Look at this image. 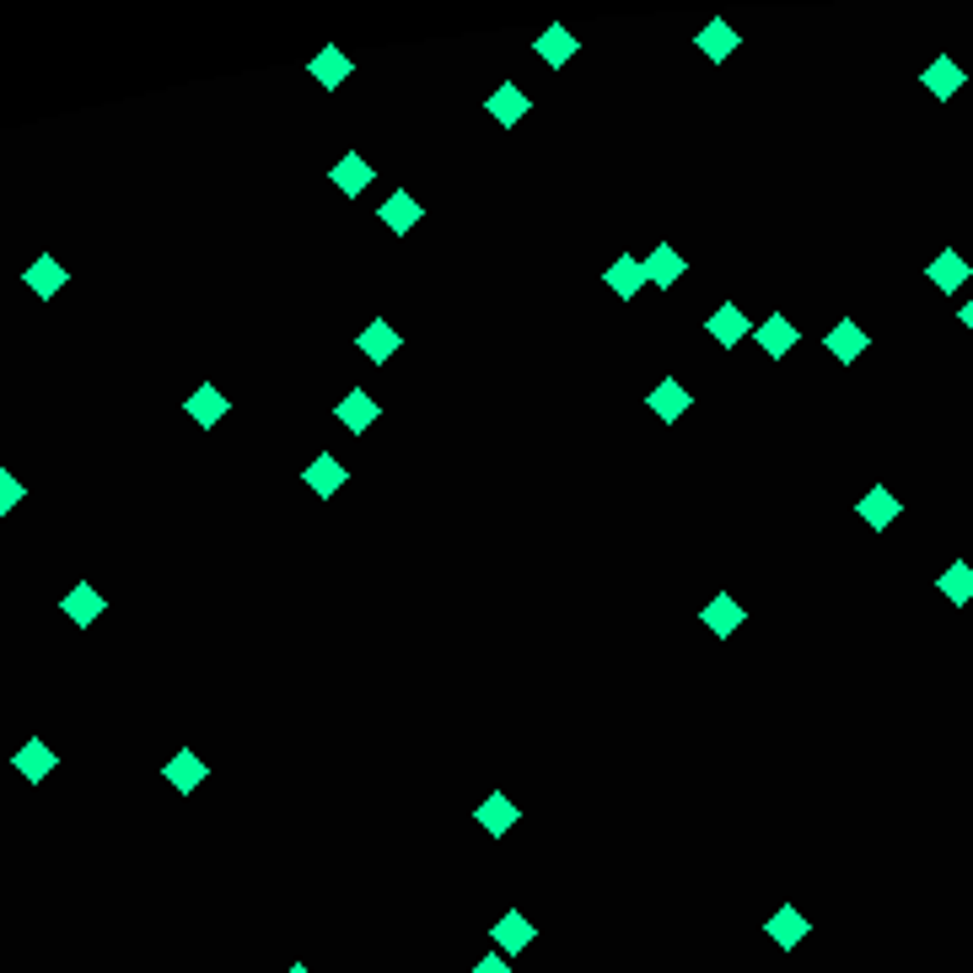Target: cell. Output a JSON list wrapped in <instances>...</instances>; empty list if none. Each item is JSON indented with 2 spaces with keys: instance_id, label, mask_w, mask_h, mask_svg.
<instances>
[{
  "instance_id": "cell-1",
  "label": "cell",
  "mask_w": 973,
  "mask_h": 973,
  "mask_svg": "<svg viewBox=\"0 0 973 973\" xmlns=\"http://www.w3.org/2000/svg\"><path fill=\"white\" fill-rule=\"evenodd\" d=\"M22 285H28V291L38 296V302H55V296H60L65 285H70V270H65V264L55 259V253H38V259H32L28 270H22Z\"/></svg>"
},
{
  "instance_id": "cell-2",
  "label": "cell",
  "mask_w": 973,
  "mask_h": 973,
  "mask_svg": "<svg viewBox=\"0 0 973 973\" xmlns=\"http://www.w3.org/2000/svg\"><path fill=\"white\" fill-rule=\"evenodd\" d=\"M162 780H167V786H173L178 796H194L200 786H205V780H211V763L200 759L194 748H178L173 759L162 763Z\"/></svg>"
},
{
  "instance_id": "cell-3",
  "label": "cell",
  "mask_w": 973,
  "mask_h": 973,
  "mask_svg": "<svg viewBox=\"0 0 973 973\" xmlns=\"http://www.w3.org/2000/svg\"><path fill=\"white\" fill-rule=\"evenodd\" d=\"M60 613L70 619V624H76V630H91V624H97V619L108 613V597H103V592H97L91 581H76V586H70V592L60 597Z\"/></svg>"
},
{
  "instance_id": "cell-4",
  "label": "cell",
  "mask_w": 973,
  "mask_h": 973,
  "mask_svg": "<svg viewBox=\"0 0 973 973\" xmlns=\"http://www.w3.org/2000/svg\"><path fill=\"white\" fill-rule=\"evenodd\" d=\"M489 942H495V952H506V957H517V952H527V946L538 942V925L527 920L522 909H506L500 920H495V931H489Z\"/></svg>"
},
{
  "instance_id": "cell-5",
  "label": "cell",
  "mask_w": 973,
  "mask_h": 973,
  "mask_svg": "<svg viewBox=\"0 0 973 973\" xmlns=\"http://www.w3.org/2000/svg\"><path fill=\"white\" fill-rule=\"evenodd\" d=\"M183 415H188V420H194L200 430H215L221 420H226V415H232V403H226V393H221L215 382H200L194 393L183 398Z\"/></svg>"
},
{
  "instance_id": "cell-6",
  "label": "cell",
  "mask_w": 973,
  "mask_h": 973,
  "mask_svg": "<svg viewBox=\"0 0 973 973\" xmlns=\"http://www.w3.org/2000/svg\"><path fill=\"white\" fill-rule=\"evenodd\" d=\"M344 479H350V468H344L334 453H318V457H312V463L302 468V485L312 489L318 500H334L339 489H344Z\"/></svg>"
},
{
  "instance_id": "cell-7",
  "label": "cell",
  "mask_w": 973,
  "mask_h": 973,
  "mask_svg": "<svg viewBox=\"0 0 973 973\" xmlns=\"http://www.w3.org/2000/svg\"><path fill=\"white\" fill-rule=\"evenodd\" d=\"M689 403H694V398H689V388H683L678 377H662V382L645 393V409H651L662 426H678V420L689 415Z\"/></svg>"
},
{
  "instance_id": "cell-8",
  "label": "cell",
  "mask_w": 973,
  "mask_h": 973,
  "mask_svg": "<svg viewBox=\"0 0 973 973\" xmlns=\"http://www.w3.org/2000/svg\"><path fill=\"white\" fill-rule=\"evenodd\" d=\"M866 344H872V334H866V329H860L855 318H839V323H834V329L823 334V350H828V356H834L839 366L860 361V356H866Z\"/></svg>"
},
{
  "instance_id": "cell-9",
  "label": "cell",
  "mask_w": 973,
  "mask_h": 973,
  "mask_svg": "<svg viewBox=\"0 0 973 973\" xmlns=\"http://www.w3.org/2000/svg\"><path fill=\"white\" fill-rule=\"evenodd\" d=\"M377 415H382V403L366 393V388H350V393L334 403V420H339L344 430H356V436H366V430L377 426Z\"/></svg>"
},
{
  "instance_id": "cell-10",
  "label": "cell",
  "mask_w": 973,
  "mask_h": 973,
  "mask_svg": "<svg viewBox=\"0 0 973 973\" xmlns=\"http://www.w3.org/2000/svg\"><path fill=\"white\" fill-rule=\"evenodd\" d=\"M898 512H904V500H898L887 485H872V489H866V500H855V517L866 522L872 533L893 527V522H898Z\"/></svg>"
},
{
  "instance_id": "cell-11",
  "label": "cell",
  "mask_w": 973,
  "mask_h": 973,
  "mask_svg": "<svg viewBox=\"0 0 973 973\" xmlns=\"http://www.w3.org/2000/svg\"><path fill=\"white\" fill-rule=\"evenodd\" d=\"M55 763H60V759H55V748H49L43 737H28V742L17 748V759H11V769H17V775H22L28 786H43V780L55 775Z\"/></svg>"
},
{
  "instance_id": "cell-12",
  "label": "cell",
  "mask_w": 973,
  "mask_h": 973,
  "mask_svg": "<svg viewBox=\"0 0 973 973\" xmlns=\"http://www.w3.org/2000/svg\"><path fill=\"white\" fill-rule=\"evenodd\" d=\"M753 339H759V350L769 356V361H780L786 350H796V344H801V329H796L786 312H769L759 329H753Z\"/></svg>"
},
{
  "instance_id": "cell-13",
  "label": "cell",
  "mask_w": 973,
  "mask_h": 973,
  "mask_svg": "<svg viewBox=\"0 0 973 973\" xmlns=\"http://www.w3.org/2000/svg\"><path fill=\"white\" fill-rule=\"evenodd\" d=\"M420 215H426V205H420L415 194H403V188H393V194L377 205V221H382L388 232H398V237H403V232H415V226H420Z\"/></svg>"
},
{
  "instance_id": "cell-14",
  "label": "cell",
  "mask_w": 973,
  "mask_h": 973,
  "mask_svg": "<svg viewBox=\"0 0 973 973\" xmlns=\"http://www.w3.org/2000/svg\"><path fill=\"white\" fill-rule=\"evenodd\" d=\"M474 818H479V828H485L489 839H506V834L517 828L522 807L506 791H495V796H485V801H479V813H474Z\"/></svg>"
},
{
  "instance_id": "cell-15",
  "label": "cell",
  "mask_w": 973,
  "mask_h": 973,
  "mask_svg": "<svg viewBox=\"0 0 973 973\" xmlns=\"http://www.w3.org/2000/svg\"><path fill=\"white\" fill-rule=\"evenodd\" d=\"M704 329H710V339H716V344H721V350H737V344H742V339L753 334V323H748V318H742V307H737V302H721V307H716V312H710V323H704Z\"/></svg>"
},
{
  "instance_id": "cell-16",
  "label": "cell",
  "mask_w": 973,
  "mask_h": 973,
  "mask_svg": "<svg viewBox=\"0 0 973 973\" xmlns=\"http://www.w3.org/2000/svg\"><path fill=\"white\" fill-rule=\"evenodd\" d=\"M704 630H710V635L716 640H727V635H737V630H742V619H748V609H742V603H737V597H731V592H716V597H710V603H704Z\"/></svg>"
},
{
  "instance_id": "cell-17",
  "label": "cell",
  "mask_w": 973,
  "mask_h": 973,
  "mask_svg": "<svg viewBox=\"0 0 973 973\" xmlns=\"http://www.w3.org/2000/svg\"><path fill=\"white\" fill-rule=\"evenodd\" d=\"M737 43H742V32L731 28L727 17H710V22H704L700 32H694V49H700L704 60L710 65H721L731 55V49H737Z\"/></svg>"
},
{
  "instance_id": "cell-18",
  "label": "cell",
  "mask_w": 973,
  "mask_h": 973,
  "mask_svg": "<svg viewBox=\"0 0 973 973\" xmlns=\"http://www.w3.org/2000/svg\"><path fill=\"white\" fill-rule=\"evenodd\" d=\"M356 344H361V356H366L371 366H382V361H393V356H398L403 334H398V329L388 323V318H371V323L361 329V339H356Z\"/></svg>"
},
{
  "instance_id": "cell-19",
  "label": "cell",
  "mask_w": 973,
  "mask_h": 973,
  "mask_svg": "<svg viewBox=\"0 0 973 973\" xmlns=\"http://www.w3.org/2000/svg\"><path fill=\"white\" fill-rule=\"evenodd\" d=\"M763 931H769V942H775V946H786V952H791V946L807 942V931H813V925H807V914L796 909V904H780V909L763 920Z\"/></svg>"
},
{
  "instance_id": "cell-20",
  "label": "cell",
  "mask_w": 973,
  "mask_h": 973,
  "mask_svg": "<svg viewBox=\"0 0 973 973\" xmlns=\"http://www.w3.org/2000/svg\"><path fill=\"white\" fill-rule=\"evenodd\" d=\"M485 114H495L500 129H512V124H522V114H533V103H527V91H522L517 81H500V87L489 91Z\"/></svg>"
},
{
  "instance_id": "cell-21",
  "label": "cell",
  "mask_w": 973,
  "mask_h": 973,
  "mask_svg": "<svg viewBox=\"0 0 973 973\" xmlns=\"http://www.w3.org/2000/svg\"><path fill=\"white\" fill-rule=\"evenodd\" d=\"M969 274H973V270H969V259H963L957 247H942V253L931 259V270H925V280H931V285H936L942 296H952L957 285H969Z\"/></svg>"
},
{
  "instance_id": "cell-22",
  "label": "cell",
  "mask_w": 973,
  "mask_h": 973,
  "mask_svg": "<svg viewBox=\"0 0 973 973\" xmlns=\"http://www.w3.org/2000/svg\"><path fill=\"white\" fill-rule=\"evenodd\" d=\"M963 81H969V70H957V60H952V55H936V60H931V70H920V87L931 91V97H957V91H963Z\"/></svg>"
},
{
  "instance_id": "cell-23",
  "label": "cell",
  "mask_w": 973,
  "mask_h": 973,
  "mask_svg": "<svg viewBox=\"0 0 973 973\" xmlns=\"http://www.w3.org/2000/svg\"><path fill=\"white\" fill-rule=\"evenodd\" d=\"M683 280V253L672 243H656L651 247V259H645V285H656V291H672Z\"/></svg>"
},
{
  "instance_id": "cell-24",
  "label": "cell",
  "mask_w": 973,
  "mask_h": 973,
  "mask_svg": "<svg viewBox=\"0 0 973 973\" xmlns=\"http://www.w3.org/2000/svg\"><path fill=\"white\" fill-rule=\"evenodd\" d=\"M371 178H377V173H371V162H366V156H339L334 167H329V183H334L339 194H350V200H356V194H366V188H371Z\"/></svg>"
},
{
  "instance_id": "cell-25",
  "label": "cell",
  "mask_w": 973,
  "mask_h": 973,
  "mask_svg": "<svg viewBox=\"0 0 973 973\" xmlns=\"http://www.w3.org/2000/svg\"><path fill=\"white\" fill-rule=\"evenodd\" d=\"M603 280L613 285V296H619V302H635V296H640V285H645V264H640L635 253H619V259L609 264V274H603Z\"/></svg>"
},
{
  "instance_id": "cell-26",
  "label": "cell",
  "mask_w": 973,
  "mask_h": 973,
  "mask_svg": "<svg viewBox=\"0 0 973 973\" xmlns=\"http://www.w3.org/2000/svg\"><path fill=\"white\" fill-rule=\"evenodd\" d=\"M576 49L581 43H576V32L571 28H544L538 32V43H533V55H538L544 65H571L576 60Z\"/></svg>"
},
{
  "instance_id": "cell-27",
  "label": "cell",
  "mask_w": 973,
  "mask_h": 973,
  "mask_svg": "<svg viewBox=\"0 0 973 973\" xmlns=\"http://www.w3.org/2000/svg\"><path fill=\"white\" fill-rule=\"evenodd\" d=\"M307 70H312V81H318V87H344V76H350V70H356V65H350V55H344V49H323V55H312V65H307Z\"/></svg>"
},
{
  "instance_id": "cell-28",
  "label": "cell",
  "mask_w": 973,
  "mask_h": 973,
  "mask_svg": "<svg viewBox=\"0 0 973 973\" xmlns=\"http://www.w3.org/2000/svg\"><path fill=\"white\" fill-rule=\"evenodd\" d=\"M936 586H942L946 603H957V609H963V603H973V565H969V560H952Z\"/></svg>"
},
{
  "instance_id": "cell-29",
  "label": "cell",
  "mask_w": 973,
  "mask_h": 973,
  "mask_svg": "<svg viewBox=\"0 0 973 973\" xmlns=\"http://www.w3.org/2000/svg\"><path fill=\"white\" fill-rule=\"evenodd\" d=\"M22 500H28V485H22L11 468H0V517H11Z\"/></svg>"
},
{
  "instance_id": "cell-30",
  "label": "cell",
  "mask_w": 973,
  "mask_h": 973,
  "mask_svg": "<svg viewBox=\"0 0 973 973\" xmlns=\"http://www.w3.org/2000/svg\"><path fill=\"white\" fill-rule=\"evenodd\" d=\"M474 973H512V957H506V952H485V957L474 963Z\"/></svg>"
},
{
  "instance_id": "cell-31",
  "label": "cell",
  "mask_w": 973,
  "mask_h": 973,
  "mask_svg": "<svg viewBox=\"0 0 973 973\" xmlns=\"http://www.w3.org/2000/svg\"><path fill=\"white\" fill-rule=\"evenodd\" d=\"M957 318H963V329H969V334H973V296H969V302H963V307H957Z\"/></svg>"
},
{
  "instance_id": "cell-32",
  "label": "cell",
  "mask_w": 973,
  "mask_h": 973,
  "mask_svg": "<svg viewBox=\"0 0 973 973\" xmlns=\"http://www.w3.org/2000/svg\"><path fill=\"white\" fill-rule=\"evenodd\" d=\"M285 973H312V969H307V963H291V969H285Z\"/></svg>"
}]
</instances>
